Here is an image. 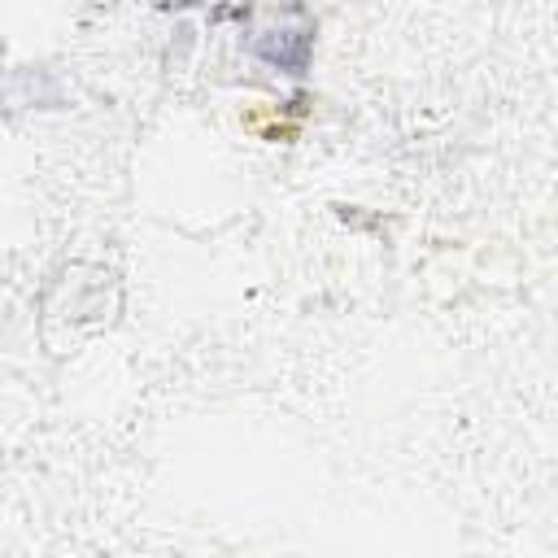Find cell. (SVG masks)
<instances>
[{
    "mask_svg": "<svg viewBox=\"0 0 558 558\" xmlns=\"http://www.w3.org/2000/svg\"><path fill=\"white\" fill-rule=\"evenodd\" d=\"M257 52L270 65L288 70V74H301L305 61H310V31H270V35L257 39Z\"/></svg>",
    "mask_w": 558,
    "mask_h": 558,
    "instance_id": "1",
    "label": "cell"
}]
</instances>
